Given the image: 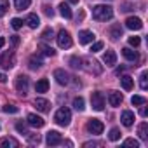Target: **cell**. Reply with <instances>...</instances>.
Listing matches in <instances>:
<instances>
[{
  "label": "cell",
  "mask_w": 148,
  "mask_h": 148,
  "mask_svg": "<svg viewBox=\"0 0 148 148\" xmlns=\"http://www.w3.org/2000/svg\"><path fill=\"white\" fill-rule=\"evenodd\" d=\"M44 40H51V38H54V32H52V28H45L44 32H42V35H40Z\"/></svg>",
  "instance_id": "1f68e13d"
},
{
  "label": "cell",
  "mask_w": 148,
  "mask_h": 148,
  "mask_svg": "<svg viewBox=\"0 0 148 148\" xmlns=\"http://www.w3.org/2000/svg\"><path fill=\"white\" fill-rule=\"evenodd\" d=\"M16 129H18V132H21V134H28L26 124H23V122H18V124H16Z\"/></svg>",
  "instance_id": "f35d334b"
},
{
  "label": "cell",
  "mask_w": 148,
  "mask_h": 148,
  "mask_svg": "<svg viewBox=\"0 0 148 148\" xmlns=\"http://www.w3.org/2000/svg\"><path fill=\"white\" fill-rule=\"evenodd\" d=\"M110 37H112L113 40H119V38L122 37V26H120V25H113V26L110 28Z\"/></svg>",
  "instance_id": "cb8c5ba5"
},
{
  "label": "cell",
  "mask_w": 148,
  "mask_h": 148,
  "mask_svg": "<svg viewBox=\"0 0 148 148\" xmlns=\"http://www.w3.org/2000/svg\"><path fill=\"white\" fill-rule=\"evenodd\" d=\"M30 4H32V0H14V7H16L18 11H25V9H28Z\"/></svg>",
  "instance_id": "4316f807"
},
{
  "label": "cell",
  "mask_w": 148,
  "mask_h": 148,
  "mask_svg": "<svg viewBox=\"0 0 148 148\" xmlns=\"http://www.w3.org/2000/svg\"><path fill=\"white\" fill-rule=\"evenodd\" d=\"M19 143L14 138H2L0 139V148H18Z\"/></svg>",
  "instance_id": "d6986e66"
},
{
  "label": "cell",
  "mask_w": 148,
  "mask_h": 148,
  "mask_svg": "<svg viewBox=\"0 0 148 148\" xmlns=\"http://www.w3.org/2000/svg\"><path fill=\"white\" fill-rule=\"evenodd\" d=\"M35 91L37 92H47L49 91V80L47 79H40L35 86Z\"/></svg>",
  "instance_id": "603a6c76"
},
{
  "label": "cell",
  "mask_w": 148,
  "mask_h": 148,
  "mask_svg": "<svg viewBox=\"0 0 148 148\" xmlns=\"http://www.w3.org/2000/svg\"><path fill=\"white\" fill-rule=\"evenodd\" d=\"M54 79H56V82H58L59 86H68L70 80H71V77L68 75L64 70H56V71H54Z\"/></svg>",
  "instance_id": "9c48e42d"
},
{
  "label": "cell",
  "mask_w": 148,
  "mask_h": 148,
  "mask_svg": "<svg viewBox=\"0 0 148 148\" xmlns=\"http://www.w3.org/2000/svg\"><path fill=\"white\" fill-rule=\"evenodd\" d=\"M14 64H16V56H14L12 51L2 52V56H0V66L5 68V70H9V68H12Z\"/></svg>",
  "instance_id": "3957f363"
},
{
  "label": "cell",
  "mask_w": 148,
  "mask_h": 148,
  "mask_svg": "<svg viewBox=\"0 0 148 148\" xmlns=\"http://www.w3.org/2000/svg\"><path fill=\"white\" fill-rule=\"evenodd\" d=\"M26 122H28V125H32V127H37V129L44 127V124H45V120H44L42 117L35 115V113H30V115L26 117Z\"/></svg>",
  "instance_id": "7c38bea8"
},
{
  "label": "cell",
  "mask_w": 148,
  "mask_h": 148,
  "mask_svg": "<svg viewBox=\"0 0 148 148\" xmlns=\"http://www.w3.org/2000/svg\"><path fill=\"white\" fill-rule=\"evenodd\" d=\"M139 113H141V117H146V113H148L146 106H143V105H141V110H139Z\"/></svg>",
  "instance_id": "f6af8a7d"
},
{
  "label": "cell",
  "mask_w": 148,
  "mask_h": 148,
  "mask_svg": "<svg viewBox=\"0 0 148 148\" xmlns=\"http://www.w3.org/2000/svg\"><path fill=\"white\" fill-rule=\"evenodd\" d=\"M125 26H127L129 30L138 32V30H141V28H143V21H141L139 18H136V16H129V18L125 19Z\"/></svg>",
  "instance_id": "30bf717a"
},
{
  "label": "cell",
  "mask_w": 148,
  "mask_h": 148,
  "mask_svg": "<svg viewBox=\"0 0 148 148\" xmlns=\"http://www.w3.org/2000/svg\"><path fill=\"white\" fill-rule=\"evenodd\" d=\"M42 9H44V14H45V16H49V18H52V16H54V11H52V7H49V5H44Z\"/></svg>",
  "instance_id": "b9f144b4"
},
{
  "label": "cell",
  "mask_w": 148,
  "mask_h": 148,
  "mask_svg": "<svg viewBox=\"0 0 148 148\" xmlns=\"http://www.w3.org/2000/svg\"><path fill=\"white\" fill-rule=\"evenodd\" d=\"M120 129L119 127H113L112 131H110V134H108V138H110V141H119L120 139Z\"/></svg>",
  "instance_id": "f546056e"
},
{
  "label": "cell",
  "mask_w": 148,
  "mask_h": 148,
  "mask_svg": "<svg viewBox=\"0 0 148 148\" xmlns=\"http://www.w3.org/2000/svg\"><path fill=\"white\" fill-rule=\"evenodd\" d=\"M33 106H35L38 112H42V113H45V112L51 110V103H49L47 99H44V98H37V99L33 101Z\"/></svg>",
  "instance_id": "5bb4252c"
},
{
  "label": "cell",
  "mask_w": 148,
  "mask_h": 148,
  "mask_svg": "<svg viewBox=\"0 0 148 148\" xmlns=\"http://www.w3.org/2000/svg\"><path fill=\"white\" fill-rule=\"evenodd\" d=\"M11 25H12V28H14V30H19V28L23 26V19H19V18H12Z\"/></svg>",
  "instance_id": "8d00e7d4"
},
{
  "label": "cell",
  "mask_w": 148,
  "mask_h": 148,
  "mask_svg": "<svg viewBox=\"0 0 148 148\" xmlns=\"http://www.w3.org/2000/svg\"><path fill=\"white\" fill-rule=\"evenodd\" d=\"M58 9H59V14H61L64 19H71V16H73V14H71V9H70V5H68V4L61 2Z\"/></svg>",
  "instance_id": "ffe728a7"
},
{
  "label": "cell",
  "mask_w": 148,
  "mask_h": 148,
  "mask_svg": "<svg viewBox=\"0 0 148 148\" xmlns=\"http://www.w3.org/2000/svg\"><path fill=\"white\" fill-rule=\"evenodd\" d=\"M103 61L106 63V66H113V64L117 63V54H115V51L108 49V51L105 52V56H103Z\"/></svg>",
  "instance_id": "ac0fdd59"
},
{
  "label": "cell",
  "mask_w": 148,
  "mask_h": 148,
  "mask_svg": "<svg viewBox=\"0 0 148 148\" xmlns=\"http://www.w3.org/2000/svg\"><path fill=\"white\" fill-rule=\"evenodd\" d=\"M56 40H58V45L61 47V49H68V47H71V37H70V33L66 32V30H61L59 33H58V37H56Z\"/></svg>",
  "instance_id": "5b68a950"
},
{
  "label": "cell",
  "mask_w": 148,
  "mask_h": 148,
  "mask_svg": "<svg viewBox=\"0 0 148 148\" xmlns=\"http://www.w3.org/2000/svg\"><path fill=\"white\" fill-rule=\"evenodd\" d=\"M120 120H122V124H124L125 127H131V125L134 124V113H132L131 110H124L122 115H120Z\"/></svg>",
  "instance_id": "2e32d148"
},
{
  "label": "cell",
  "mask_w": 148,
  "mask_h": 148,
  "mask_svg": "<svg viewBox=\"0 0 148 148\" xmlns=\"http://www.w3.org/2000/svg\"><path fill=\"white\" fill-rule=\"evenodd\" d=\"M28 86H30V79L26 77V75H19V77H16V80H14V87H16V91L19 92V94H26L28 92Z\"/></svg>",
  "instance_id": "277c9868"
},
{
  "label": "cell",
  "mask_w": 148,
  "mask_h": 148,
  "mask_svg": "<svg viewBox=\"0 0 148 148\" xmlns=\"http://www.w3.org/2000/svg\"><path fill=\"white\" fill-rule=\"evenodd\" d=\"M70 4H79V0H68Z\"/></svg>",
  "instance_id": "681fc988"
},
{
  "label": "cell",
  "mask_w": 148,
  "mask_h": 148,
  "mask_svg": "<svg viewBox=\"0 0 148 148\" xmlns=\"http://www.w3.org/2000/svg\"><path fill=\"white\" fill-rule=\"evenodd\" d=\"M38 51H40L44 56H49V58H52V56L56 54V51H54L51 45H45V44H40V45H38Z\"/></svg>",
  "instance_id": "484cf974"
},
{
  "label": "cell",
  "mask_w": 148,
  "mask_h": 148,
  "mask_svg": "<svg viewBox=\"0 0 148 148\" xmlns=\"http://www.w3.org/2000/svg\"><path fill=\"white\" fill-rule=\"evenodd\" d=\"M138 134H139L141 139H148V124H146V122L139 124V127H138Z\"/></svg>",
  "instance_id": "83f0119b"
},
{
  "label": "cell",
  "mask_w": 148,
  "mask_h": 148,
  "mask_svg": "<svg viewBox=\"0 0 148 148\" xmlns=\"http://www.w3.org/2000/svg\"><path fill=\"white\" fill-rule=\"evenodd\" d=\"M124 145H125V146H134V148H138V146H139V141H136V139L129 138V139H125V141H124Z\"/></svg>",
  "instance_id": "ab89813d"
},
{
  "label": "cell",
  "mask_w": 148,
  "mask_h": 148,
  "mask_svg": "<svg viewBox=\"0 0 148 148\" xmlns=\"http://www.w3.org/2000/svg\"><path fill=\"white\" fill-rule=\"evenodd\" d=\"M82 61H84L86 64H89V66H84L89 73H96V75H99V73H101L103 68L99 66V63H98L96 59H82Z\"/></svg>",
  "instance_id": "8fae6325"
},
{
  "label": "cell",
  "mask_w": 148,
  "mask_h": 148,
  "mask_svg": "<svg viewBox=\"0 0 148 148\" xmlns=\"http://www.w3.org/2000/svg\"><path fill=\"white\" fill-rule=\"evenodd\" d=\"M11 42H12V45H18V44H19V37H18V35H14V37L11 38Z\"/></svg>",
  "instance_id": "ee69618b"
},
{
  "label": "cell",
  "mask_w": 148,
  "mask_h": 148,
  "mask_svg": "<svg viewBox=\"0 0 148 148\" xmlns=\"http://www.w3.org/2000/svg\"><path fill=\"white\" fill-rule=\"evenodd\" d=\"M101 143H96V141H92V143H84V146L87 148V146H99Z\"/></svg>",
  "instance_id": "bcb514c9"
},
{
  "label": "cell",
  "mask_w": 148,
  "mask_h": 148,
  "mask_svg": "<svg viewBox=\"0 0 148 148\" xmlns=\"http://www.w3.org/2000/svg\"><path fill=\"white\" fill-rule=\"evenodd\" d=\"M73 108H75L77 112H82L86 106H84V98H80V96H77L75 99H73Z\"/></svg>",
  "instance_id": "f1b7e54d"
},
{
  "label": "cell",
  "mask_w": 148,
  "mask_h": 148,
  "mask_svg": "<svg viewBox=\"0 0 148 148\" xmlns=\"http://www.w3.org/2000/svg\"><path fill=\"white\" fill-rule=\"evenodd\" d=\"M91 105H92V108H94L96 112H101V110L105 108V96H103L101 92H92V96H91Z\"/></svg>",
  "instance_id": "52a82bcc"
},
{
  "label": "cell",
  "mask_w": 148,
  "mask_h": 148,
  "mask_svg": "<svg viewBox=\"0 0 148 148\" xmlns=\"http://www.w3.org/2000/svg\"><path fill=\"white\" fill-rule=\"evenodd\" d=\"M122 99H124V96L120 94V92H117V91H110V94H108V103L112 105V106H120V103H122Z\"/></svg>",
  "instance_id": "9a60e30c"
},
{
  "label": "cell",
  "mask_w": 148,
  "mask_h": 148,
  "mask_svg": "<svg viewBox=\"0 0 148 148\" xmlns=\"http://www.w3.org/2000/svg\"><path fill=\"white\" fill-rule=\"evenodd\" d=\"M70 64H71V68H82V58L73 56V58L70 59Z\"/></svg>",
  "instance_id": "4dcf8cb0"
},
{
  "label": "cell",
  "mask_w": 148,
  "mask_h": 148,
  "mask_svg": "<svg viewBox=\"0 0 148 148\" xmlns=\"http://www.w3.org/2000/svg\"><path fill=\"white\" fill-rule=\"evenodd\" d=\"M42 64H44V61H42V58H40V56L33 54V56L30 58V68H32V70H37V68H40Z\"/></svg>",
  "instance_id": "d4e9b609"
},
{
  "label": "cell",
  "mask_w": 148,
  "mask_h": 148,
  "mask_svg": "<svg viewBox=\"0 0 148 148\" xmlns=\"http://www.w3.org/2000/svg\"><path fill=\"white\" fill-rule=\"evenodd\" d=\"M4 45H5V38H4V37H0V49H2Z\"/></svg>",
  "instance_id": "7dc6e473"
},
{
  "label": "cell",
  "mask_w": 148,
  "mask_h": 148,
  "mask_svg": "<svg viewBox=\"0 0 148 148\" xmlns=\"http://www.w3.org/2000/svg\"><path fill=\"white\" fill-rule=\"evenodd\" d=\"M45 143L49 146H56V145H61L63 143V138H61V134L58 131H49L47 136H45Z\"/></svg>",
  "instance_id": "ba28073f"
},
{
  "label": "cell",
  "mask_w": 148,
  "mask_h": 148,
  "mask_svg": "<svg viewBox=\"0 0 148 148\" xmlns=\"http://www.w3.org/2000/svg\"><path fill=\"white\" fill-rule=\"evenodd\" d=\"M5 80H7V77L4 75V73H0V82H5Z\"/></svg>",
  "instance_id": "c3c4849f"
},
{
  "label": "cell",
  "mask_w": 148,
  "mask_h": 148,
  "mask_svg": "<svg viewBox=\"0 0 148 148\" xmlns=\"http://www.w3.org/2000/svg\"><path fill=\"white\" fill-rule=\"evenodd\" d=\"M94 33L92 32H89V30H82V32H79V42L82 44V45H86V44H92V40H94Z\"/></svg>",
  "instance_id": "4fadbf2b"
},
{
  "label": "cell",
  "mask_w": 148,
  "mask_h": 148,
  "mask_svg": "<svg viewBox=\"0 0 148 148\" xmlns=\"http://www.w3.org/2000/svg\"><path fill=\"white\" fill-rule=\"evenodd\" d=\"M122 56H124L127 61H132V63H136V61L139 59V54H138L136 51L129 49V47H124V49H122Z\"/></svg>",
  "instance_id": "e0dca14e"
},
{
  "label": "cell",
  "mask_w": 148,
  "mask_h": 148,
  "mask_svg": "<svg viewBox=\"0 0 148 148\" xmlns=\"http://www.w3.org/2000/svg\"><path fill=\"white\" fill-rule=\"evenodd\" d=\"M7 9H9V2H7V0H0V18L5 16Z\"/></svg>",
  "instance_id": "e575fe53"
},
{
  "label": "cell",
  "mask_w": 148,
  "mask_h": 148,
  "mask_svg": "<svg viewBox=\"0 0 148 148\" xmlns=\"http://www.w3.org/2000/svg\"><path fill=\"white\" fill-rule=\"evenodd\" d=\"M103 49V42H94L92 45H91V52H98V51H101Z\"/></svg>",
  "instance_id": "60d3db41"
},
{
  "label": "cell",
  "mask_w": 148,
  "mask_h": 148,
  "mask_svg": "<svg viewBox=\"0 0 148 148\" xmlns=\"http://www.w3.org/2000/svg\"><path fill=\"white\" fill-rule=\"evenodd\" d=\"M146 77H148V73H146V71H143V73H141V77H139V87H141L143 91L148 87V84H146Z\"/></svg>",
  "instance_id": "d590c367"
},
{
  "label": "cell",
  "mask_w": 148,
  "mask_h": 148,
  "mask_svg": "<svg viewBox=\"0 0 148 148\" xmlns=\"http://www.w3.org/2000/svg\"><path fill=\"white\" fill-rule=\"evenodd\" d=\"M25 23H26L30 28H33V30H35V28L40 25V18H38L37 14H30V16L26 18V21H25Z\"/></svg>",
  "instance_id": "7402d4cb"
},
{
  "label": "cell",
  "mask_w": 148,
  "mask_h": 148,
  "mask_svg": "<svg viewBox=\"0 0 148 148\" xmlns=\"http://www.w3.org/2000/svg\"><path fill=\"white\" fill-rule=\"evenodd\" d=\"M120 84H122V87L125 91H131L134 87V79L129 77V75H124V77H120Z\"/></svg>",
  "instance_id": "44dd1931"
},
{
  "label": "cell",
  "mask_w": 148,
  "mask_h": 148,
  "mask_svg": "<svg viewBox=\"0 0 148 148\" xmlns=\"http://www.w3.org/2000/svg\"><path fill=\"white\" fill-rule=\"evenodd\" d=\"M2 110H4L5 113H18V112H19V108H18V106L9 105V103H7V105H4V106H2Z\"/></svg>",
  "instance_id": "836d02e7"
},
{
  "label": "cell",
  "mask_w": 148,
  "mask_h": 148,
  "mask_svg": "<svg viewBox=\"0 0 148 148\" xmlns=\"http://www.w3.org/2000/svg\"><path fill=\"white\" fill-rule=\"evenodd\" d=\"M139 44H141V38H139V37H129V45L138 47Z\"/></svg>",
  "instance_id": "74e56055"
},
{
  "label": "cell",
  "mask_w": 148,
  "mask_h": 148,
  "mask_svg": "<svg viewBox=\"0 0 148 148\" xmlns=\"http://www.w3.org/2000/svg\"><path fill=\"white\" fill-rule=\"evenodd\" d=\"M92 18L96 21H108L113 18V9L110 5H96L92 7Z\"/></svg>",
  "instance_id": "6da1fadb"
},
{
  "label": "cell",
  "mask_w": 148,
  "mask_h": 148,
  "mask_svg": "<svg viewBox=\"0 0 148 148\" xmlns=\"http://www.w3.org/2000/svg\"><path fill=\"white\" fill-rule=\"evenodd\" d=\"M54 120H56V124H59V125H68L70 120H71V112H70V108H66V106L59 108V110L56 112V115H54Z\"/></svg>",
  "instance_id": "7a4b0ae2"
},
{
  "label": "cell",
  "mask_w": 148,
  "mask_h": 148,
  "mask_svg": "<svg viewBox=\"0 0 148 148\" xmlns=\"http://www.w3.org/2000/svg\"><path fill=\"white\" fill-rule=\"evenodd\" d=\"M28 139H30V143H40V136L38 134H28Z\"/></svg>",
  "instance_id": "7bdbcfd3"
},
{
  "label": "cell",
  "mask_w": 148,
  "mask_h": 148,
  "mask_svg": "<svg viewBox=\"0 0 148 148\" xmlns=\"http://www.w3.org/2000/svg\"><path fill=\"white\" fill-rule=\"evenodd\" d=\"M86 129H87V132H91V134H101L103 129H105V125H103L101 120H98V119H91V120L87 122Z\"/></svg>",
  "instance_id": "8992f818"
},
{
  "label": "cell",
  "mask_w": 148,
  "mask_h": 148,
  "mask_svg": "<svg viewBox=\"0 0 148 148\" xmlns=\"http://www.w3.org/2000/svg\"><path fill=\"white\" fill-rule=\"evenodd\" d=\"M131 103H132L134 106H141V105H145V103H146V99H145L143 96H132Z\"/></svg>",
  "instance_id": "d6a6232c"
}]
</instances>
